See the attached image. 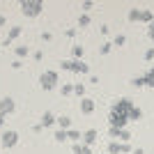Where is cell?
Listing matches in <instances>:
<instances>
[{"mask_svg":"<svg viewBox=\"0 0 154 154\" xmlns=\"http://www.w3.org/2000/svg\"><path fill=\"white\" fill-rule=\"evenodd\" d=\"M136 108V103L129 99V97H122V99H117L115 103H113V108H110V113L113 115H122V117H131V110ZM131 122V120H129Z\"/></svg>","mask_w":154,"mask_h":154,"instance_id":"6da1fadb","label":"cell"},{"mask_svg":"<svg viewBox=\"0 0 154 154\" xmlns=\"http://www.w3.org/2000/svg\"><path fill=\"white\" fill-rule=\"evenodd\" d=\"M58 81H60V76H58V71H53V69L42 71V76H39V85H42L44 92L55 90V88H58Z\"/></svg>","mask_w":154,"mask_h":154,"instance_id":"7a4b0ae2","label":"cell"},{"mask_svg":"<svg viewBox=\"0 0 154 154\" xmlns=\"http://www.w3.org/2000/svg\"><path fill=\"white\" fill-rule=\"evenodd\" d=\"M21 12H23V16L35 19V16H39V14L44 12V2L42 0H23L21 2Z\"/></svg>","mask_w":154,"mask_h":154,"instance_id":"3957f363","label":"cell"},{"mask_svg":"<svg viewBox=\"0 0 154 154\" xmlns=\"http://www.w3.org/2000/svg\"><path fill=\"white\" fill-rule=\"evenodd\" d=\"M60 69L71 71V74H88L90 67H88L83 60H62V62H60Z\"/></svg>","mask_w":154,"mask_h":154,"instance_id":"277c9868","label":"cell"},{"mask_svg":"<svg viewBox=\"0 0 154 154\" xmlns=\"http://www.w3.org/2000/svg\"><path fill=\"white\" fill-rule=\"evenodd\" d=\"M129 21H131V23H138V21H140V23H152L154 21V14L149 12V9H131V12H129Z\"/></svg>","mask_w":154,"mask_h":154,"instance_id":"5b68a950","label":"cell"},{"mask_svg":"<svg viewBox=\"0 0 154 154\" xmlns=\"http://www.w3.org/2000/svg\"><path fill=\"white\" fill-rule=\"evenodd\" d=\"M16 143H19V131H14V129H5L2 136H0V145L5 149H12L16 147Z\"/></svg>","mask_w":154,"mask_h":154,"instance_id":"8992f818","label":"cell"},{"mask_svg":"<svg viewBox=\"0 0 154 154\" xmlns=\"http://www.w3.org/2000/svg\"><path fill=\"white\" fill-rule=\"evenodd\" d=\"M14 110H16V101H14L12 97H0V115H12Z\"/></svg>","mask_w":154,"mask_h":154,"instance_id":"52a82bcc","label":"cell"},{"mask_svg":"<svg viewBox=\"0 0 154 154\" xmlns=\"http://www.w3.org/2000/svg\"><path fill=\"white\" fill-rule=\"evenodd\" d=\"M108 134L113 136V138H117V140H122V143H129V140H131V131H129V129H115V127H108Z\"/></svg>","mask_w":154,"mask_h":154,"instance_id":"ba28073f","label":"cell"},{"mask_svg":"<svg viewBox=\"0 0 154 154\" xmlns=\"http://www.w3.org/2000/svg\"><path fill=\"white\" fill-rule=\"evenodd\" d=\"M97 138H99V131H97V129H88V131H83L81 143H83L85 147H92V145L97 143Z\"/></svg>","mask_w":154,"mask_h":154,"instance_id":"9c48e42d","label":"cell"},{"mask_svg":"<svg viewBox=\"0 0 154 154\" xmlns=\"http://www.w3.org/2000/svg\"><path fill=\"white\" fill-rule=\"evenodd\" d=\"M108 124H110V127H115V129H124V127L129 124V117L113 115V113H110V115H108Z\"/></svg>","mask_w":154,"mask_h":154,"instance_id":"30bf717a","label":"cell"},{"mask_svg":"<svg viewBox=\"0 0 154 154\" xmlns=\"http://www.w3.org/2000/svg\"><path fill=\"white\" fill-rule=\"evenodd\" d=\"M21 32H23V30H21V26H14V28H9L7 37L2 39V46H9V44H12V42H14L16 37H21Z\"/></svg>","mask_w":154,"mask_h":154,"instance_id":"8fae6325","label":"cell"},{"mask_svg":"<svg viewBox=\"0 0 154 154\" xmlns=\"http://www.w3.org/2000/svg\"><path fill=\"white\" fill-rule=\"evenodd\" d=\"M81 113H83V115H92V113H94V101L88 99V97L81 99Z\"/></svg>","mask_w":154,"mask_h":154,"instance_id":"7c38bea8","label":"cell"},{"mask_svg":"<svg viewBox=\"0 0 154 154\" xmlns=\"http://www.w3.org/2000/svg\"><path fill=\"white\" fill-rule=\"evenodd\" d=\"M39 124H42L44 129H46V127H53V124H58V117L53 115L51 110H46L44 115H42V122H39Z\"/></svg>","mask_w":154,"mask_h":154,"instance_id":"4fadbf2b","label":"cell"},{"mask_svg":"<svg viewBox=\"0 0 154 154\" xmlns=\"http://www.w3.org/2000/svg\"><path fill=\"white\" fill-rule=\"evenodd\" d=\"M83 53H85L83 44H74V46H71V60H81V58H83Z\"/></svg>","mask_w":154,"mask_h":154,"instance_id":"5bb4252c","label":"cell"},{"mask_svg":"<svg viewBox=\"0 0 154 154\" xmlns=\"http://www.w3.org/2000/svg\"><path fill=\"white\" fill-rule=\"evenodd\" d=\"M143 78H145V88H152V90H154V67L145 71V74H143Z\"/></svg>","mask_w":154,"mask_h":154,"instance_id":"9a60e30c","label":"cell"},{"mask_svg":"<svg viewBox=\"0 0 154 154\" xmlns=\"http://www.w3.org/2000/svg\"><path fill=\"white\" fill-rule=\"evenodd\" d=\"M58 129H64V131H69V129H71V117L60 115V117H58Z\"/></svg>","mask_w":154,"mask_h":154,"instance_id":"2e32d148","label":"cell"},{"mask_svg":"<svg viewBox=\"0 0 154 154\" xmlns=\"http://www.w3.org/2000/svg\"><path fill=\"white\" fill-rule=\"evenodd\" d=\"M71 152H74V154H92V149H90V147H85L83 143H74Z\"/></svg>","mask_w":154,"mask_h":154,"instance_id":"e0dca14e","label":"cell"},{"mask_svg":"<svg viewBox=\"0 0 154 154\" xmlns=\"http://www.w3.org/2000/svg\"><path fill=\"white\" fill-rule=\"evenodd\" d=\"M14 53H16V58L19 60H23V58H28V55H30V48H28V46H16V48H14Z\"/></svg>","mask_w":154,"mask_h":154,"instance_id":"ac0fdd59","label":"cell"},{"mask_svg":"<svg viewBox=\"0 0 154 154\" xmlns=\"http://www.w3.org/2000/svg\"><path fill=\"white\" fill-rule=\"evenodd\" d=\"M53 138H55V143H69V136H67V131H64V129H58Z\"/></svg>","mask_w":154,"mask_h":154,"instance_id":"d6986e66","label":"cell"},{"mask_svg":"<svg viewBox=\"0 0 154 154\" xmlns=\"http://www.w3.org/2000/svg\"><path fill=\"white\" fill-rule=\"evenodd\" d=\"M108 154H122V143H108Z\"/></svg>","mask_w":154,"mask_h":154,"instance_id":"ffe728a7","label":"cell"},{"mask_svg":"<svg viewBox=\"0 0 154 154\" xmlns=\"http://www.w3.org/2000/svg\"><path fill=\"white\" fill-rule=\"evenodd\" d=\"M90 23H92L90 14H81V16H78V28H88Z\"/></svg>","mask_w":154,"mask_h":154,"instance_id":"44dd1931","label":"cell"},{"mask_svg":"<svg viewBox=\"0 0 154 154\" xmlns=\"http://www.w3.org/2000/svg\"><path fill=\"white\" fill-rule=\"evenodd\" d=\"M67 136H69L71 143H76V140H81V138H83V134H81L78 129H69V131H67Z\"/></svg>","mask_w":154,"mask_h":154,"instance_id":"7402d4cb","label":"cell"},{"mask_svg":"<svg viewBox=\"0 0 154 154\" xmlns=\"http://www.w3.org/2000/svg\"><path fill=\"white\" fill-rule=\"evenodd\" d=\"M74 94L81 97V99H85V85L83 83H76V85H74Z\"/></svg>","mask_w":154,"mask_h":154,"instance_id":"603a6c76","label":"cell"},{"mask_svg":"<svg viewBox=\"0 0 154 154\" xmlns=\"http://www.w3.org/2000/svg\"><path fill=\"white\" fill-rule=\"evenodd\" d=\"M60 90H62V97H69V94H74V85H71V83H64Z\"/></svg>","mask_w":154,"mask_h":154,"instance_id":"cb8c5ba5","label":"cell"},{"mask_svg":"<svg viewBox=\"0 0 154 154\" xmlns=\"http://www.w3.org/2000/svg\"><path fill=\"white\" fill-rule=\"evenodd\" d=\"M127 44V37H124V35H117L115 39H113V46H124Z\"/></svg>","mask_w":154,"mask_h":154,"instance_id":"d4e9b609","label":"cell"},{"mask_svg":"<svg viewBox=\"0 0 154 154\" xmlns=\"http://www.w3.org/2000/svg\"><path fill=\"white\" fill-rule=\"evenodd\" d=\"M110 51H113V44H103L101 48H99V53H101V55H108Z\"/></svg>","mask_w":154,"mask_h":154,"instance_id":"484cf974","label":"cell"},{"mask_svg":"<svg viewBox=\"0 0 154 154\" xmlns=\"http://www.w3.org/2000/svg\"><path fill=\"white\" fill-rule=\"evenodd\" d=\"M134 88H145V78H143V76H136L134 78Z\"/></svg>","mask_w":154,"mask_h":154,"instance_id":"4316f807","label":"cell"},{"mask_svg":"<svg viewBox=\"0 0 154 154\" xmlns=\"http://www.w3.org/2000/svg\"><path fill=\"white\" fill-rule=\"evenodd\" d=\"M92 7H94V2H90V0H85L83 5H81V9H83V12H90Z\"/></svg>","mask_w":154,"mask_h":154,"instance_id":"83f0119b","label":"cell"},{"mask_svg":"<svg viewBox=\"0 0 154 154\" xmlns=\"http://www.w3.org/2000/svg\"><path fill=\"white\" fill-rule=\"evenodd\" d=\"M143 58L147 60V62H152V60H154V48H149V51H145V55H143Z\"/></svg>","mask_w":154,"mask_h":154,"instance_id":"f1b7e54d","label":"cell"},{"mask_svg":"<svg viewBox=\"0 0 154 154\" xmlns=\"http://www.w3.org/2000/svg\"><path fill=\"white\" fill-rule=\"evenodd\" d=\"M147 37H149V39L154 42V21H152V23L147 26Z\"/></svg>","mask_w":154,"mask_h":154,"instance_id":"f546056e","label":"cell"},{"mask_svg":"<svg viewBox=\"0 0 154 154\" xmlns=\"http://www.w3.org/2000/svg\"><path fill=\"white\" fill-rule=\"evenodd\" d=\"M42 39H44V42H51L53 35H51V32H42Z\"/></svg>","mask_w":154,"mask_h":154,"instance_id":"4dcf8cb0","label":"cell"},{"mask_svg":"<svg viewBox=\"0 0 154 154\" xmlns=\"http://www.w3.org/2000/svg\"><path fill=\"white\" fill-rule=\"evenodd\" d=\"M64 35H67V37H76V30H74V28H69V30H64Z\"/></svg>","mask_w":154,"mask_h":154,"instance_id":"1f68e13d","label":"cell"},{"mask_svg":"<svg viewBox=\"0 0 154 154\" xmlns=\"http://www.w3.org/2000/svg\"><path fill=\"white\" fill-rule=\"evenodd\" d=\"M5 122H7V117H5V115H0V129H2V131H5Z\"/></svg>","mask_w":154,"mask_h":154,"instance_id":"d6a6232c","label":"cell"},{"mask_svg":"<svg viewBox=\"0 0 154 154\" xmlns=\"http://www.w3.org/2000/svg\"><path fill=\"white\" fill-rule=\"evenodd\" d=\"M134 154H145V152H143V147H136V149H134Z\"/></svg>","mask_w":154,"mask_h":154,"instance_id":"836d02e7","label":"cell"},{"mask_svg":"<svg viewBox=\"0 0 154 154\" xmlns=\"http://www.w3.org/2000/svg\"><path fill=\"white\" fill-rule=\"evenodd\" d=\"M5 21H7V19L2 16V14H0V26H5Z\"/></svg>","mask_w":154,"mask_h":154,"instance_id":"e575fe53","label":"cell"}]
</instances>
